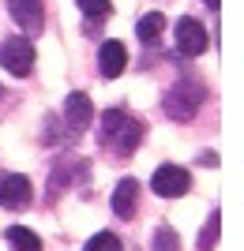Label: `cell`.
Segmentation results:
<instances>
[{
    "mask_svg": "<svg viewBox=\"0 0 244 251\" xmlns=\"http://www.w3.org/2000/svg\"><path fill=\"white\" fill-rule=\"evenodd\" d=\"M98 135H102L106 150L128 157V154H136V147L143 143V124L132 113H124V109H106L102 124H98Z\"/></svg>",
    "mask_w": 244,
    "mask_h": 251,
    "instance_id": "cell-1",
    "label": "cell"
},
{
    "mask_svg": "<svg viewBox=\"0 0 244 251\" xmlns=\"http://www.w3.org/2000/svg\"><path fill=\"white\" fill-rule=\"evenodd\" d=\"M207 101V86L199 83V79H181V83H173L169 86V94L162 98V109H165V116L169 120H191V116L199 113V105Z\"/></svg>",
    "mask_w": 244,
    "mask_h": 251,
    "instance_id": "cell-2",
    "label": "cell"
},
{
    "mask_svg": "<svg viewBox=\"0 0 244 251\" xmlns=\"http://www.w3.org/2000/svg\"><path fill=\"white\" fill-rule=\"evenodd\" d=\"M0 64H4V72L15 75V79H27L34 72V42L27 34H15L8 42L0 45Z\"/></svg>",
    "mask_w": 244,
    "mask_h": 251,
    "instance_id": "cell-3",
    "label": "cell"
},
{
    "mask_svg": "<svg viewBox=\"0 0 244 251\" xmlns=\"http://www.w3.org/2000/svg\"><path fill=\"white\" fill-rule=\"evenodd\" d=\"M150 188H154V195H162V199H181V195L191 191V173L181 169V165H158L154 176H150Z\"/></svg>",
    "mask_w": 244,
    "mask_h": 251,
    "instance_id": "cell-4",
    "label": "cell"
},
{
    "mask_svg": "<svg viewBox=\"0 0 244 251\" xmlns=\"http://www.w3.org/2000/svg\"><path fill=\"white\" fill-rule=\"evenodd\" d=\"M207 45H211V34H207V26H203L199 19H191V15L177 19V52H181V56L195 60V56L207 52Z\"/></svg>",
    "mask_w": 244,
    "mask_h": 251,
    "instance_id": "cell-5",
    "label": "cell"
},
{
    "mask_svg": "<svg viewBox=\"0 0 244 251\" xmlns=\"http://www.w3.org/2000/svg\"><path fill=\"white\" fill-rule=\"evenodd\" d=\"M34 195V184L23 173H0V206L8 210H23Z\"/></svg>",
    "mask_w": 244,
    "mask_h": 251,
    "instance_id": "cell-6",
    "label": "cell"
},
{
    "mask_svg": "<svg viewBox=\"0 0 244 251\" xmlns=\"http://www.w3.org/2000/svg\"><path fill=\"white\" fill-rule=\"evenodd\" d=\"M90 120H94V105H90V98L83 90L64 98V124L72 127V135H83L86 127H90Z\"/></svg>",
    "mask_w": 244,
    "mask_h": 251,
    "instance_id": "cell-7",
    "label": "cell"
},
{
    "mask_svg": "<svg viewBox=\"0 0 244 251\" xmlns=\"http://www.w3.org/2000/svg\"><path fill=\"white\" fill-rule=\"evenodd\" d=\"M8 15L19 23V30H27V34H38L45 26L42 0H8Z\"/></svg>",
    "mask_w": 244,
    "mask_h": 251,
    "instance_id": "cell-8",
    "label": "cell"
},
{
    "mask_svg": "<svg viewBox=\"0 0 244 251\" xmlns=\"http://www.w3.org/2000/svg\"><path fill=\"white\" fill-rule=\"evenodd\" d=\"M98 68H102V75H106V79L124 75V68H128V49H124V42H102V49H98Z\"/></svg>",
    "mask_w": 244,
    "mask_h": 251,
    "instance_id": "cell-9",
    "label": "cell"
},
{
    "mask_svg": "<svg viewBox=\"0 0 244 251\" xmlns=\"http://www.w3.org/2000/svg\"><path fill=\"white\" fill-rule=\"evenodd\" d=\"M136 206H139V180H132V176H124L113 188V214L117 218H136Z\"/></svg>",
    "mask_w": 244,
    "mask_h": 251,
    "instance_id": "cell-10",
    "label": "cell"
},
{
    "mask_svg": "<svg viewBox=\"0 0 244 251\" xmlns=\"http://www.w3.org/2000/svg\"><path fill=\"white\" fill-rule=\"evenodd\" d=\"M136 34H139V42H143V45H158L162 34H165V15H162V11L143 15V19H139V26H136Z\"/></svg>",
    "mask_w": 244,
    "mask_h": 251,
    "instance_id": "cell-11",
    "label": "cell"
},
{
    "mask_svg": "<svg viewBox=\"0 0 244 251\" xmlns=\"http://www.w3.org/2000/svg\"><path fill=\"white\" fill-rule=\"evenodd\" d=\"M8 244H11L15 251H42L38 232L27 229V225H11V229H8Z\"/></svg>",
    "mask_w": 244,
    "mask_h": 251,
    "instance_id": "cell-12",
    "label": "cell"
},
{
    "mask_svg": "<svg viewBox=\"0 0 244 251\" xmlns=\"http://www.w3.org/2000/svg\"><path fill=\"white\" fill-rule=\"evenodd\" d=\"M150 251H181V236H177L169 225H162V229H154V236H150Z\"/></svg>",
    "mask_w": 244,
    "mask_h": 251,
    "instance_id": "cell-13",
    "label": "cell"
},
{
    "mask_svg": "<svg viewBox=\"0 0 244 251\" xmlns=\"http://www.w3.org/2000/svg\"><path fill=\"white\" fill-rule=\"evenodd\" d=\"M75 4H79V11H83L86 19H106L109 11H113L109 0H75Z\"/></svg>",
    "mask_w": 244,
    "mask_h": 251,
    "instance_id": "cell-14",
    "label": "cell"
},
{
    "mask_svg": "<svg viewBox=\"0 0 244 251\" xmlns=\"http://www.w3.org/2000/svg\"><path fill=\"white\" fill-rule=\"evenodd\" d=\"M83 251H120V240L113 236V232H94V236L86 240Z\"/></svg>",
    "mask_w": 244,
    "mask_h": 251,
    "instance_id": "cell-15",
    "label": "cell"
},
{
    "mask_svg": "<svg viewBox=\"0 0 244 251\" xmlns=\"http://www.w3.org/2000/svg\"><path fill=\"white\" fill-rule=\"evenodd\" d=\"M214 240H218V210H214L211 218H207V225H203L199 244H195V248H199V251H211V248H214Z\"/></svg>",
    "mask_w": 244,
    "mask_h": 251,
    "instance_id": "cell-16",
    "label": "cell"
},
{
    "mask_svg": "<svg viewBox=\"0 0 244 251\" xmlns=\"http://www.w3.org/2000/svg\"><path fill=\"white\" fill-rule=\"evenodd\" d=\"M207 4H211V8H214V4H218V0H207Z\"/></svg>",
    "mask_w": 244,
    "mask_h": 251,
    "instance_id": "cell-17",
    "label": "cell"
},
{
    "mask_svg": "<svg viewBox=\"0 0 244 251\" xmlns=\"http://www.w3.org/2000/svg\"><path fill=\"white\" fill-rule=\"evenodd\" d=\"M0 94H4V90H0Z\"/></svg>",
    "mask_w": 244,
    "mask_h": 251,
    "instance_id": "cell-18",
    "label": "cell"
}]
</instances>
